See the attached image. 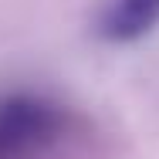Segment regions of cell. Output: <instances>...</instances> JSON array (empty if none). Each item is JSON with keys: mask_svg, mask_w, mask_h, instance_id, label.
I'll return each mask as SVG.
<instances>
[{"mask_svg": "<svg viewBox=\"0 0 159 159\" xmlns=\"http://www.w3.org/2000/svg\"><path fill=\"white\" fill-rule=\"evenodd\" d=\"M159 27V0H105L95 14V34L105 44H135Z\"/></svg>", "mask_w": 159, "mask_h": 159, "instance_id": "obj_1", "label": "cell"}]
</instances>
